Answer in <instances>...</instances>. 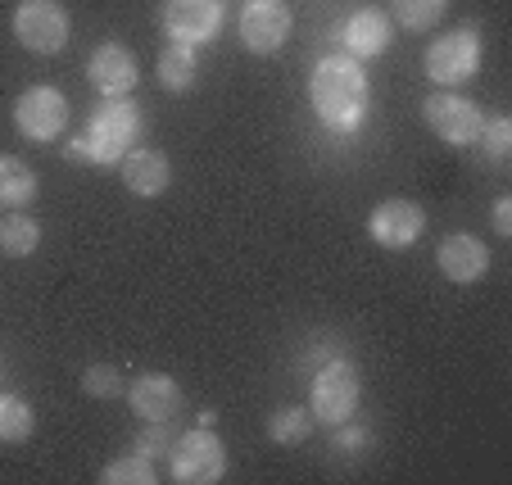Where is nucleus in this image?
<instances>
[{"mask_svg": "<svg viewBox=\"0 0 512 485\" xmlns=\"http://www.w3.org/2000/svg\"><path fill=\"white\" fill-rule=\"evenodd\" d=\"M118 177H123V186L132 195L155 200V195H164L168 182H173V164H168V155L155 146H132L118 159Z\"/></svg>", "mask_w": 512, "mask_h": 485, "instance_id": "4468645a", "label": "nucleus"}, {"mask_svg": "<svg viewBox=\"0 0 512 485\" xmlns=\"http://www.w3.org/2000/svg\"><path fill=\"white\" fill-rule=\"evenodd\" d=\"M37 431V413H32L28 399L19 395H0V440L5 445H23Z\"/></svg>", "mask_w": 512, "mask_h": 485, "instance_id": "aec40b11", "label": "nucleus"}, {"mask_svg": "<svg viewBox=\"0 0 512 485\" xmlns=\"http://www.w3.org/2000/svg\"><path fill=\"white\" fill-rule=\"evenodd\" d=\"M290 23L295 14L286 0H250L241 10V46L250 55H277L290 37Z\"/></svg>", "mask_w": 512, "mask_h": 485, "instance_id": "1a4fd4ad", "label": "nucleus"}, {"mask_svg": "<svg viewBox=\"0 0 512 485\" xmlns=\"http://www.w3.org/2000/svg\"><path fill=\"white\" fill-rule=\"evenodd\" d=\"M195 73H200L195 46H186V41H168V46L159 50V59H155V78H159V87H164V91H173V96L191 91Z\"/></svg>", "mask_w": 512, "mask_h": 485, "instance_id": "f3484780", "label": "nucleus"}, {"mask_svg": "<svg viewBox=\"0 0 512 485\" xmlns=\"http://www.w3.org/2000/svg\"><path fill=\"white\" fill-rule=\"evenodd\" d=\"M368 445H372V436L363 427H345L336 436V449H345V454H349V449H368Z\"/></svg>", "mask_w": 512, "mask_h": 485, "instance_id": "bb28decb", "label": "nucleus"}, {"mask_svg": "<svg viewBox=\"0 0 512 485\" xmlns=\"http://www.w3.org/2000/svg\"><path fill=\"white\" fill-rule=\"evenodd\" d=\"M168 467H173L177 485H213V481H223L227 476V449L209 427L186 431V436L173 440Z\"/></svg>", "mask_w": 512, "mask_h": 485, "instance_id": "39448f33", "label": "nucleus"}, {"mask_svg": "<svg viewBox=\"0 0 512 485\" xmlns=\"http://www.w3.org/2000/svg\"><path fill=\"white\" fill-rule=\"evenodd\" d=\"M476 146H481L485 164L503 168V164H508V155H512V118H503V114L485 118L481 132H476Z\"/></svg>", "mask_w": 512, "mask_h": 485, "instance_id": "5701e85b", "label": "nucleus"}, {"mask_svg": "<svg viewBox=\"0 0 512 485\" xmlns=\"http://www.w3.org/2000/svg\"><path fill=\"white\" fill-rule=\"evenodd\" d=\"M435 263H440V272H445L449 282L472 286L490 272V250H485V241H476L472 232H449L445 241H440V250H435Z\"/></svg>", "mask_w": 512, "mask_h": 485, "instance_id": "2eb2a0df", "label": "nucleus"}, {"mask_svg": "<svg viewBox=\"0 0 512 485\" xmlns=\"http://www.w3.org/2000/svg\"><path fill=\"white\" fill-rule=\"evenodd\" d=\"M368 232L381 250H408V245L426 232V209L417 200H404V195L381 200L368 214Z\"/></svg>", "mask_w": 512, "mask_h": 485, "instance_id": "9d476101", "label": "nucleus"}, {"mask_svg": "<svg viewBox=\"0 0 512 485\" xmlns=\"http://www.w3.org/2000/svg\"><path fill=\"white\" fill-rule=\"evenodd\" d=\"M14 127H19L28 141H55L68 127V96L59 87H28L14 100Z\"/></svg>", "mask_w": 512, "mask_h": 485, "instance_id": "6e6552de", "label": "nucleus"}, {"mask_svg": "<svg viewBox=\"0 0 512 485\" xmlns=\"http://www.w3.org/2000/svg\"><path fill=\"white\" fill-rule=\"evenodd\" d=\"M494 232L512 236V200H508V195H499V200H494Z\"/></svg>", "mask_w": 512, "mask_h": 485, "instance_id": "cd10ccee", "label": "nucleus"}, {"mask_svg": "<svg viewBox=\"0 0 512 485\" xmlns=\"http://www.w3.org/2000/svg\"><path fill=\"white\" fill-rule=\"evenodd\" d=\"M395 5V23L408 32H431L449 14V0H390Z\"/></svg>", "mask_w": 512, "mask_h": 485, "instance_id": "412c9836", "label": "nucleus"}, {"mask_svg": "<svg viewBox=\"0 0 512 485\" xmlns=\"http://www.w3.org/2000/svg\"><path fill=\"white\" fill-rule=\"evenodd\" d=\"M145 136V114L132 96L118 100H100L91 109L82 136L68 146V159H82V164H118L132 146H141Z\"/></svg>", "mask_w": 512, "mask_h": 485, "instance_id": "f03ea898", "label": "nucleus"}, {"mask_svg": "<svg viewBox=\"0 0 512 485\" xmlns=\"http://www.w3.org/2000/svg\"><path fill=\"white\" fill-rule=\"evenodd\" d=\"M37 200V173L28 159L19 155H0V214L5 209H28Z\"/></svg>", "mask_w": 512, "mask_h": 485, "instance_id": "a211bd4d", "label": "nucleus"}, {"mask_svg": "<svg viewBox=\"0 0 512 485\" xmlns=\"http://www.w3.org/2000/svg\"><path fill=\"white\" fill-rule=\"evenodd\" d=\"M481 32L476 28H454L445 32V37H435L431 46H426V78L435 82V87H463V82H472L476 73H481Z\"/></svg>", "mask_w": 512, "mask_h": 485, "instance_id": "20e7f679", "label": "nucleus"}, {"mask_svg": "<svg viewBox=\"0 0 512 485\" xmlns=\"http://www.w3.org/2000/svg\"><path fill=\"white\" fill-rule=\"evenodd\" d=\"M100 485H155V458H145V454H123L114 458V463L100 472Z\"/></svg>", "mask_w": 512, "mask_h": 485, "instance_id": "b1692460", "label": "nucleus"}, {"mask_svg": "<svg viewBox=\"0 0 512 485\" xmlns=\"http://www.w3.org/2000/svg\"><path fill=\"white\" fill-rule=\"evenodd\" d=\"M87 78L105 100H118V96H132L136 91L141 64H136V55L123 46V41H100L87 59Z\"/></svg>", "mask_w": 512, "mask_h": 485, "instance_id": "9b49d317", "label": "nucleus"}, {"mask_svg": "<svg viewBox=\"0 0 512 485\" xmlns=\"http://www.w3.org/2000/svg\"><path fill=\"white\" fill-rule=\"evenodd\" d=\"M164 28L173 41L204 46L223 28V0H164Z\"/></svg>", "mask_w": 512, "mask_h": 485, "instance_id": "f8f14e48", "label": "nucleus"}, {"mask_svg": "<svg viewBox=\"0 0 512 485\" xmlns=\"http://www.w3.org/2000/svg\"><path fill=\"white\" fill-rule=\"evenodd\" d=\"M309 100L331 132H358L368 114V73L354 55H322L313 64Z\"/></svg>", "mask_w": 512, "mask_h": 485, "instance_id": "f257e3e1", "label": "nucleus"}, {"mask_svg": "<svg viewBox=\"0 0 512 485\" xmlns=\"http://www.w3.org/2000/svg\"><path fill=\"white\" fill-rule=\"evenodd\" d=\"M68 32H73V19L59 0H19L14 10V37H19L23 50L32 55H59L68 46Z\"/></svg>", "mask_w": 512, "mask_h": 485, "instance_id": "423d86ee", "label": "nucleus"}, {"mask_svg": "<svg viewBox=\"0 0 512 485\" xmlns=\"http://www.w3.org/2000/svg\"><path fill=\"white\" fill-rule=\"evenodd\" d=\"M127 404L141 422H173L182 413V386L168 372H145L127 386Z\"/></svg>", "mask_w": 512, "mask_h": 485, "instance_id": "ddd939ff", "label": "nucleus"}, {"mask_svg": "<svg viewBox=\"0 0 512 485\" xmlns=\"http://www.w3.org/2000/svg\"><path fill=\"white\" fill-rule=\"evenodd\" d=\"M37 245H41L37 218L19 214V209H5V218H0V254H5V259H28Z\"/></svg>", "mask_w": 512, "mask_h": 485, "instance_id": "6ab92c4d", "label": "nucleus"}, {"mask_svg": "<svg viewBox=\"0 0 512 485\" xmlns=\"http://www.w3.org/2000/svg\"><path fill=\"white\" fill-rule=\"evenodd\" d=\"M173 431H168V422H150V427L141 431V436H136V454H145V458H168L173 454Z\"/></svg>", "mask_w": 512, "mask_h": 485, "instance_id": "a878e982", "label": "nucleus"}, {"mask_svg": "<svg viewBox=\"0 0 512 485\" xmlns=\"http://www.w3.org/2000/svg\"><path fill=\"white\" fill-rule=\"evenodd\" d=\"M358 399H363L358 368L345 359H327L309 386V413H313V422H322V427H345V422L354 418Z\"/></svg>", "mask_w": 512, "mask_h": 485, "instance_id": "7ed1b4c3", "label": "nucleus"}, {"mask_svg": "<svg viewBox=\"0 0 512 485\" xmlns=\"http://www.w3.org/2000/svg\"><path fill=\"white\" fill-rule=\"evenodd\" d=\"M422 118L440 141H449V146H472L481 123H485L481 109H476L467 96H458V91H435V96H426Z\"/></svg>", "mask_w": 512, "mask_h": 485, "instance_id": "0eeeda50", "label": "nucleus"}, {"mask_svg": "<svg viewBox=\"0 0 512 485\" xmlns=\"http://www.w3.org/2000/svg\"><path fill=\"white\" fill-rule=\"evenodd\" d=\"M345 55H354V59H377L381 50L390 46V37H395V23H390V14L386 10H354L345 19Z\"/></svg>", "mask_w": 512, "mask_h": 485, "instance_id": "dca6fc26", "label": "nucleus"}, {"mask_svg": "<svg viewBox=\"0 0 512 485\" xmlns=\"http://www.w3.org/2000/svg\"><path fill=\"white\" fill-rule=\"evenodd\" d=\"M309 431H313V413L309 408H300V404H286V408H277V413L268 418V436L277 440V445H304Z\"/></svg>", "mask_w": 512, "mask_h": 485, "instance_id": "4be33fe9", "label": "nucleus"}, {"mask_svg": "<svg viewBox=\"0 0 512 485\" xmlns=\"http://www.w3.org/2000/svg\"><path fill=\"white\" fill-rule=\"evenodd\" d=\"M82 390H87L91 399H114L118 390H123V377H118L114 363H91V368L82 372Z\"/></svg>", "mask_w": 512, "mask_h": 485, "instance_id": "393cba45", "label": "nucleus"}]
</instances>
